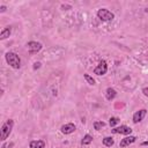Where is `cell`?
Masks as SVG:
<instances>
[{"instance_id": "1", "label": "cell", "mask_w": 148, "mask_h": 148, "mask_svg": "<svg viewBox=\"0 0 148 148\" xmlns=\"http://www.w3.org/2000/svg\"><path fill=\"white\" fill-rule=\"evenodd\" d=\"M5 58H6L7 64H8L12 68L18 69V68L21 67V59H20V57H18L15 52H7L6 56H5Z\"/></svg>"}, {"instance_id": "2", "label": "cell", "mask_w": 148, "mask_h": 148, "mask_svg": "<svg viewBox=\"0 0 148 148\" xmlns=\"http://www.w3.org/2000/svg\"><path fill=\"white\" fill-rule=\"evenodd\" d=\"M13 126H14V120H12V119H8L6 123L2 124L1 130H0V132H1V134H0V140H1V141H5V140L9 136V134H10V132H12V130H13Z\"/></svg>"}, {"instance_id": "3", "label": "cell", "mask_w": 148, "mask_h": 148, "mask_svg": "<svg viewBox=\"0 0 148 148\" xmlns=\"http://www.w3.org/2000/svg\"><path fill=\"white\" fill-rule=\"evenodd\" d=\"M97 17L103 22H110L114 18V14L106 8H101L97 10Z\"/></svg>"}, {"instance_id": "4", "label": "cell", "mask_w": 148, "mask_h": 148, "mask_svg": "<svg viewBox=\"0 0 148 148\" xmlns=\"http://www.w3.org/2000/svg\"><path fill=\"white\" fill-rule=\"evenodd\" d=\"M27 47H28V52H29V54H30V56H34V54H36L37 52H39V51L42 50L43 45H42L40 43H38V42L30 40V42L27 43Z\"/></svg>"}, {"instance_id": "5", "label": "cell", "mask_w": 148, "mask_h": 148, "mask_svg": "<svg viewBox=\"0 0 148 148\" xmlns=\"http://www.w3.org/2000/svg\"><path fill=\"white\" fill-rule=\"evenodd\" d=\"M106 72H108V65L105 60L99 61V64L94 68V74L96 75H104Z\"/></svg>"}, {"instance_id": "6", "label": "cell", "mask_w": 148, "mask_h": 148, "mask_svg": "<svg viewBox=\"0 0 148 148\" xmlns=\"http://www.w3.org/2000/svg\"><path fill=\"white\" fill-rule=\"evenodd\" d=\"M112 133L114 134H124V135H130L132 133V128L126 126V125H120L119 127H114L111 130Z\"/></svg>"}, {"instance_id": "7", "label": "cell", "mask_w": 148, "mask_h": 148, "mask_svg": "<svg viewBox=\"0 0 148 148\" xmlns=\"http://www.w3.org/2000/svg\"><path fill=\"white\" fill-rule=\"evenodd\" d=\"M146 114H147V110H146V109H141V110L136 111V112L133 114V123H134V124H138V123L142 121L143 118L146 117Z\"/></svg>"}, {"instance_id": "8", "label": "cell", "mask_w": 148, "mask_h": 148, "mask_svg": "<svg viewBox=\"0 0 148 148\" xmlns=\"http://www.w3.org/2000/svg\"><path fill=\"white\" fill-rule=\"evenodd\" d=\"M75 125L73 124V123H67V124H65V125H62L61 126V128H60V131H61V133H64V134H71V133H73L74 131H75Z\"/></svg>"}, {"instance_id": "9", "label": "cell", "mask_w": 148, "mask_h": 148, "mask_svg": "<svg viewBox=\"0 0 148 148\" xmlns=\"http://www.w3.org/2000/svg\"><path fill=\"white\" fill-rule=\"evenodd\" d=\"M135 141H136V136H134V135H130V136H126V138L121 139L119 146H120L121 148H124V147H127V146L132 145V143L135 142Z\"/></svg>"}, {"instance_id": "10", "label": "cell", "mask_w": 148, "mask_h": 148, "mask_svg": "<svg viewBox=\"0 0 148 148\" xmlns=\"http://www.w3.org/2000/svg\"><path fill=\"white\" fill-rule=\"evenodd\" d=\"M30 148H45V141L43 140H34L29 143Z\"/></svg>"}, {"instance_id": "11", "label": "cell", "mask_w": 148, "mask_h": 148, "mask_svg": "<svg viewBox=\"0 0 148 148\" xmlns=\"http://www.w3.org/2000/svg\"><path fill=\"white\" fill-rule=\"evenodd\" d=\"M116 96H117V92H116V90L113 88H108L105 90V97H106L108 101H112Z\"/></svg>"}, {"instance_id": "12", "label": "cell", "mask_w": 148, "mask_h": 148, "mask_svg": "<svg viewBox=\"0 0 148 148\" xmlns=\"http://www.w3.org/2000/svg\"><path fill=\"white\" fill-rule=\"evenodd\" d=\"M12 34V28L10 27H6L2 29V31L0 32V39H6L7 37H9Z\"/></svg>"}, {"instance_id": "13", "label": "cell", "mask_w": 148, "mask_h": 148, "mask_svg": "<svg viewBox=\"0 0 148 148\" xmlns=\"http://www.w3.org/2000/svg\"><path fill=\"white\" fill-rule=\"evenodd\" d=\"M91 142H92V136H91L90 134H86V135L82 138V140H81V145H83V146L90 145Z\"/></svg>"}, {"instance_id": "14", "label": "cell", "mask_w": 148, "mask_h": 148, "mask_svg": "<svg viewBox=\"0 0 148 148\" xmlns=\"http://www.w3.org/2000/svg\"><path fill=\"white\" fill-rule=\"evenodd\" d=\"M113 143H114V141H113V139L111 136H105L103 139V145L105 147H111V146H113Z\"/></svg>"}, {"instance_id": "15", "label": "cell", "mask_w": 148, "mask_h": 148, "mask_svg": "<svg viewBox=\"0 0 148 148\" xmlns=\"http://www.w3.org/2000/svg\"><path fill=\"white\" fill-rule=\"evenodd\" d=\"M104 126H105V123H104V121H95V123H94V128H95L96 131H101Z\"/></svg>"}, {"instance_id": "16", "label": "cell", "mask_w": 148, "mask_h": 148, "mask_svg": "<svg viewBox=\"0 0 148 148\" xmlns=\"http://www.w3.org/2000/svg\"><path fill=\"white\" fill-rule=\"evenodd\" d=\"M83 77L86 79V81H87L89 84H92V86L95 84V80H94V79H92V76H90L89 74H84V75H83Z\"/></svg>"}, {"instance_id": "17", "label": "cell", "mask_w": 148, "mask_h": 148, "mask_svg": "<svg viewBox=\"0 0 148 148\" xmlns=\"http://www.w3.org/2000/svg\"><path fill=\"white\" fill-rule=\"evenodd\" d=\"M118 123H119V118H117V117H111V118H110L109 124H110V126H111V127L116 126Z\"/></svg>"}, {"instance_id": "18", "label": "cell", "mask_w": 148, "mask_h": 148, "mask_svg": "<svg viewBox=\"0 0 148 148\" xmlns=\"http://www.w3.org/2000/svg\"><path fill=\"white\" fill-rule=\"evenodd\" d=\"M142 92H143V95H145V96H147V97H148V87H145V88L142 89Z\"/></svg>"}, {"instance_id": "19", "label": "cell", "mask_w": 148, "mask_h": 148, "mask_svg": "<svg viewBox=\"0 0 148 148\" xmlns=\"http://www.w3.org/2000/svg\"><path fill=\"white\" fill-rule=\"evenodd\" d=\"M39 67H40V62H35L34 68H35V69H37V68H39Z\"/></svg>"}, {"instance_id": "20", "label": "cell", "mask_w": 148, "mask_h": 148, "mask_svg": "<svg viewBox=\"0 0 148 148\" xmlns=\"http://www.w3.org/2000/svg\"><path fill=\"white\" fill-rule=\"evenodd\" d=\"M5 10H6V6H1L0 7V13H3Z\"/></svg>"}, {"instance_id": "21", "label": "cell", "mask_w": 148, "mask_h": 148, "mask_svg": "<svg viewBox=\"0 0 148 148\" xmlns=\"http://www.w3.org/2000/svg\"><path fill=\"white\" fill-rule=\"evenodd\" d=\"M13 146H14V142H10V143L8 145V147H7V148H12Z\"/></svg>"}, {"instance_id": "22", "label": "cell", "mask_w": 148, "mask_h": 148, "mask_svg": "<svg viewBox=\"0 0 148 148\" xmlns=\"http://www.w3.org/2000/svg\"><path fill=\"white\" fill-rule=\"evenodd\" d=\"M141 145H142V146H148V141H143Z\"/></svg>"}, {"instance_id": "23", "label": "cell", "mask_w": 148, "mask_h": 148, "mask_svg": "<svg viewBox=\"0 0 148 148\" xmlns=\"http://www.w3.org/2000/svg\"><path fill=\"white\" fill-rule=\"evenodd\" d=\"M1 148H6V145H2V147Z\"/></svg>"}]
</instances>
